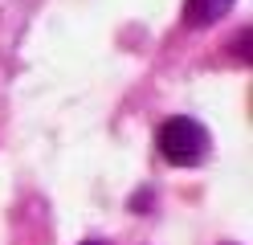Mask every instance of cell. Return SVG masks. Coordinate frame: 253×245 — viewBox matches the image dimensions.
Here are the masks:
<instances>
[{
	"label": "cell",
	"instance_id": "obj_1",
	"mask_svg": "<svg viewBox=\"0 0 253 245\" xmlns=\"http://www.w3.org/2000/svg\"><path fill=\"white\" fill-rule=\"evenodd\" d=\"M160 155L168 163H176V168H192V163L204 155V147H209V135H204V127L196 119H188V114H171V119L160 123Z\"/></svg>",
	"mask_w": 253,
	"mask_h": 245
},
{
	"label": "cell",
	"instance_id": "obj_3",
	"mask_svg": "<svg viewBox=\"0 0 253 245\" xmlns=\"http://www.w3.org/2000/svg\"><path fill=\"white\" fill-rule=\"evenodd\" d=\"M82 245H110V241H82Z\"/></svg>",
	"mask_w": 253,
	"mask_h": 245
},
{
	"label": "cell",
	"instance_id": "obj_2",
	"mask_svg": "<svg viewBox=\"0 0 253 245\" xmlns=\"http://www.w3.org/2000/svg\"><path fill=\"white\" fill-rule=\"evenodd\" d=\"M233 8V0H188L184 4V25L188 29H209Z\"/></svg>",
	"mask_w": 253,
	"mask_h": 245
}]
</instances>
